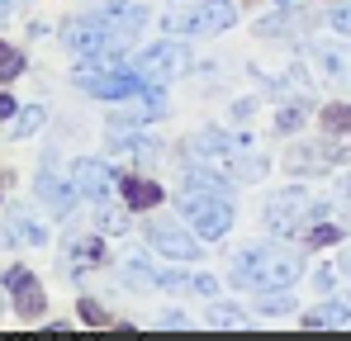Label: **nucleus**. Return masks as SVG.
I'll return each instance as SVG.
<instances>
[{
  "label": "nucleus",
  "mask_w": 351,
  "mask_h": 341,
  "mask_svg": "<svg viewBox=\"0 0 351 341\" xmlns=\"http://www.w3.org/2000/svg\"><path fill=\"white\" fill-rule=\"evenodd\" d=\"M228 280H233L237 289H261V294L290 289V284L299 280V256L285 251V247H247V251L233 256Z\"/></svg>",
  "instance_id": "nucleus-1"
},
{
  "label": "nucleus",
  "mask_w": 351,
  "mask_h": 341,
  "mask_svg": "<svg viewBox=\"0 0 351 341\" xmlns=\"http://www.w3.org/2000/svg\"><path fill=\"white\" fill-rule=\"evenodd\" d=\"M180 214L190 218V227H195L199 237H223V232L233 227V204H228V194L185 190V199H180Z\"/></svg>",
  "instance_id": "nucleus-2"
},
{
  "label": "nucleus",
  "mask_w": 351,
  "mask_h": 341,
  "mask_svg": "<svg viewBox=\"0 0 351 341\" xmlns=\"http://www.w3.org/2000/svg\"><path fill=\"white\" fill-rule=\"evenodd\" d=\"M233 19H237L233 0H204V5H195V10H185V14H171L167 29H171V34H190V38H209V34L233 29Z\"/></svg>",
  "instance_id": "nucleus-3"
},
{
  "label": "nucleus",
  "mask_w": 351,
  "mask_h": 341,
  "mask_svg": "<svg viewBox=\"0 0 351 341\" xmlns=\"http://www.w3.org/2000/svg\"><path fill=\"white\" fill-rule=\"evenodd\" d=\"M66 48L76 57H95V53H123V38L110 24V14H95V19H76L66 24Z\"/></svg>",
  "instance_id": "nucleus-4"
},
{
  "label": "nucleus",
  "mask_w": 351,
  "mask_h": 341,
  "mask_svg": "<svg viewBox=\"0 0 351 341\" xmlns=\"http://www.w3.org/2000/svg\"><path fill=\"white\" fill-rule=\"evenodd\" d=\"M138 71H143V76H152L157 86H162V81H176V76H185V71H190V53H185L180 43H157V48H147V53H143Z\"/></svg>",
  "instance_id": "nucleus-5"
},
{
  "label": "nucleus",
  "mask_w": 351,
  "mask_h": 341,
  "mask_svg": "<svg viewBox=\"0 0 351 341\" xmlns=\"http://www.w3.org/2000/svg\"><path fill=\"white\" fill-rule=\"evenodd\" d=\"M308 214H313L308 194H299V190H285V194H276V199H271V209H266V223H271V232L290 237V232L304 223Z\"/></svg>",
  "instance_id": "nucleus-6"
},
{
  "label": "nucleus",
  "mask_w": 351,
  "mask_h": 341,
  "mask_svg": "<svg viewBox=\"0 0 351 341\" xmlns=\"http://www.w3.org/2000/svg\"><path fill=\"white\" fill-rule=\"evenodd\" d=\"M71 185H76V194L95 199V204H110V194L119 190L114 170L105 166V162H76V175H71Z\"/></svg>",
  "instance_id": "nucleus-7"
},
{
  "label": "nucleus",
  "mask_w": 351,
  "mask_h": 341,
  "mask_svg": "<svg viewBox=\"0 0 351 341\" xmlns=\"http://www.w3.org/2000/svg\"><path fill=\"white\" fill-rule=\"evenodd\" d=\"M237 147H247V142L233 138V133H223V128H204V133L190 138V157H204V162H214V166H223Z\"/></svg>",
  "instance_id": "nucleus-8"
},
{
  "label": "nucleus",
  "mask_w": 351,
  "mask_h": 341,
  "mask_svg": "<svg viewBox=\"0 0 351 341\" xmlns=\"http://www.w3.org/2000/svg\"><path fill=\"white\" fill-rule=\"evenodd\" d=\"M147 237H152L157 251H167V256H176V261H195V256H199V242L185 237L180 227H152Z\"/></svg>",
  "instance_id": "nucleus-9"
},
{
  "label": "nucleus",
  "mask_w": 351,
  "mask_h": 341,
  "mask_svg": "<svg viewBox=\"0 0 351 341\" xmlns=\"http://www.w3.org/2000/svg\"><path fill=\"white\" fill-rule=\"evenodd\" d=\"M119 190H123V199H128L133 209H157V204H162V185H152V180H143V175H128Z\"/></svg>",
  "instance_id": "nucleus-10"
},
{
  "label": "nucleus",
  "mask_w": 351,
  "mask_h": 341,
  "mask_svg": "<svg viewBox=\"0 0 351 341\" xmlns=\"http://www.w3.org/2000/svg\"><path fill=\"white\" fill-rule=\"evenodd\" d=\"M347 323H351V299L323 303L318 313H304V327H347Z\"/></svg>",
  "instance_id": "nucleus-11"
},
{
  "label": "nucleus",
  "mask_w": 351,
  "mask_h": 341,
  "mask_svg": "<svg viewBox=\"0 0 351 341\" xmlns=\"http://www.w3.org/2000/svg\"><path fill=\"white\" fill-rule=\"evenodd\" d=\"M100 256H105L100 237H76V242H71V251H66L71 270H90V266H100Z\"/></svg>",
  "instance_id": "nucleus-12"
},
{
  "label": "nucleus",
  "mask_w": 351,
  "mask_h": 341,
  "mask_svg": "<svg viewBox=\"0 0 351 341\" xmlns=\"http://www.w3.org/2000/svg\"><path fill=\"white\" fill-rule=\"evenodd\" d=\"M38 194L48 199V209H53V214H66V209H71V190L62 185L53 170H43V175H38Z\"/></svg>",
  "instance_id": "nucleus-13"
},
{
  "label": "nucleus",
  "mask_w": 351,
  "mask_h": 341,
  "mask_svg": "<svg viewBox=\"0 0 351 341\" xmlns=\"http://www.w3.org/2000/svg\"><path fill=\"white\" fill-rule=\"evenodd\" d=\"M48 308V299H43V284L29 280L24 289H14V313H24V318H38Z\"/></svg>",
  "instance_id": "nucleus-14"
},
{
  "label": "nucleus",
  "mask_w": 351,
  "mask_h": 341,
  "mask_svg": "<svg viewBox=\"0 0 351 341\" xmlns=\"http://www.w3.org/2000/svg\"><path fill=\"white\" fill-rule=\"evenodd\" d=\"M185 190H204V194H228V180L223 175H209V170H185Z\"/></svg>",
  "instance_id": "nucleus-15"
},
{
  "label": "nucleus",
  "mask_w": 351,
  "mask_h": 341,
  "mask_svg": "<svg viewBox=\"0 0 351 341\" xmlns=\"http://www.w3.org/2000/svg\"><path fill=\"white\" fill-rule=\"evenodd\" d=\"M114 152L119 157H133V162H152L157 157V147L143 142V138H114Z\"/></svg>",
  "instance_id": "nucleus-16"
},
{
  "label": "nucleus",
  "mask_w": 351,
  "mask_h": 341,
  "mask_svg": "<svg viewBox=\"0 0 351 341\" xmlns=\"http://www.w3.org/2000/svg\"><path fill=\"white\" fill-rule=\"evenodd\" d=\"M10 232H14V242H29V247H43V223H34V218H14L10 223Z\"/></svg>",
  "instance_id": "nucleus-17"
},
{
  "label": "nucleus",
  "mask_w": 351,
  "mask_h": 341,
  "mask_svg": "<svg viewBox=\"0 0 351 341\" xmlns=\"http://www.w3.org/2000/svg\"><path fill=\"white\" fill-rule=\"evenodd\" d=\"M123 280L138 284V289H147V284H157V275H152V270H147L138 256H128V261H123Z\"/></svg>",
  "instance_id": "nucleus-18"
},
{
  "label": "nucleus",
  "mask_w": 351,
  "mask_h": 341,
  "mask_svg": "<svg viewBox=\"0 0 351 341\" xmlns=\"http://www.w3.org/2000/svg\"><path fill=\"white\" fill-rule=\"evenodd\" d=\"M323 123H328L332 133H351V105H328V110H323Z\"/></svg>",
  "instance_id": "nucleus-19"
},
{
  "label": "nucleus",
  "mask_w": 351,
  "mask_h": 341,
  "mask_svg": "<svg viewBox=\"0 0 351 341\" xmlns=\"http://www.w3.org/2000/svg\"><path fill=\"white\" fill-rule=\"evenodd\" d=\"M299 123H304V105H290V110H280V118H276L280 133H294Z\"/></svg>",
  "instance_id": "nucleus-20"
},
{
  "label": "nucleus",
  "mask_w": 351,
  "mask_h": 341,
  "mask_svg": "<svg viewBox=\"0 0 351 341\" xmlns=\"http://www.w3.org/2000/svg\"><path fill=\"white\" fill-rule=\"evenodd\" d=\"M29 280H34V270H24V266H10V270H5V280H0V284H5V289L14 294V289H24Z\"/></svg>",
  "instance_id": "nucleus-21"
},
{
  "label": "nucleus",
  "mask_w": 351,
  "mask_h": 341,
  "mask_svg": "<svg viewBox=\"0 0 351 341\" xmlns=\"http://www.w3.org/2000/svg\"><path fill=\"white\" fill-rule=\"evenodd\" d=\"M342 232L337 227H328V223H318V227H308V247H328V242H337Z\"/></svg>",
  "instance_id": "nucleus-22"
},
{
  "label": "nucleus",
  "mask_w": 351,
  "mask_h": 341,
  "mask_svg": "<svg viewBox=\"0 0 351 341\" xmlns=\"http://www.w3.org/2000/svg\"><path fill=\"white\" fill-rule=\"evenodd\" d=\"M38 123H43V110H24V114H19V123H14V133H19V138H29Z\"/></svg>",
  "instance_id": "nucleus-23"
},
{
  "label": "nucleus",
  "mask_w": 351,
  "mask_h": 341,
  "mask_svg": "<svg viewBox=\"0 0 351 341\" xmlns=\"http://www.w3.org/2000/svg\"><path fill=\"white\" fill-rule=\"evenodd\" d=\"M81 323H90V327H105V313H100V303H90V299H81Z\"/></svg>",
  "instance_id": "nucleus-24"
},
{
  "label": "nucleus",
  "mask_w": 351,
  "mask_h": 341,
  "mask_svg": "<svg viewBox=\"0 0 351 341\" xmlns=\"http://www.w3.org/2000/svg\"><path fill=\"white\" fill-rule=\"evenodd\" d=\"M19 71H24V57H19V53H5V57H0V81L19 76Z\"/></svg>",
  "instance_id": "nucleus-25"
},
{
  "label": "nucleus",
  "mask_w": 351,
  "mask_h": 341,
  "mask_svg": "<svg viewBox=\"0 0 351 341\" xmlns=\"http://www.w3.org/2000/svg\"><path fill=\"white\" fill-rule=\"evenodd\" d=\"M100 227H105V232H123V227H128V218H123V214H114V209H105V214H100Z\"/></svg>",
  "instance_id": "nucleus-26"
},
{
  "label": "nucleus",
  "mask_w": 351,
  "mask_h": 341,
  "mask_svg": "<svg viewBox=\"0 0 351 341\" xmlns=\"http://www.w3.org/2000/svg\"><path fill=\"white\" fill-rule=\"evenodd\" d=\"M261 313H271V318H276V313H294V299H285V294H280V299H266Z\"/></svg>",
  "instance_id": "nucleus-27"
},
{
  "label": "nucleus",
  "mask_w": 351,
  "mask_h": 341,
  "mask_svg": "<svg viewBox=\"0 0 351 341\" xmlns=\"http://www.w3.org/2000/svg\"><path fill=\"white\" fill-rule=\"evenodd\" d=\"M332 29H337V34H351V5L332 10Z\"/></svg>",
  "instance_id": "nucleus-28"
},
{
  "label": "nucleus",
  "mask_w": 351,
  "mask_h": 341,
  "mask_svg": "<svg viewBox=\"0 0 351 341\" xmlns=\"http://www.w3.org/2000/svg\"><path fill=\"white\" fill-rule=\"evenodd\" d=\"M214 323H219V327H237L242 318H237V308H214Z\"/></svg>",
  "instance_id": "nucleus-29"
},
{
  "label": "nucleus",
  "mask_w": 351,
  "mask_h": 341,
  "mask_svg": "<svg viewBox=\"0 0 351 341\" xmlns=\"http://www.w3.org/2000/svg\"><path fill=\"white\" fill-rule=\"evenodd\" d=\"M332 280H337V270H328V266H323V270H318V289H332Z\"/></svg>",
  "instance_id": "nucleus-30"
},
{
  "label": "nucleus",
  "mask_w": 351,
  "mask_h": 341,
  "mask_svg": "<svg viewBox=\"0 0 351 341\" xmlns=\"http://www.w3.org/2000/svg\"><path fill=\"white\" fill-rule=\"evenodd\" d=\"M0 118H14V100L10 95H0Z\"/></svg>",
  "instance_id": "nucleus-31"
},
{
  "label": "nucleus",
  "mask_w": 351,
  "mask_h": 341,
  "mask_svg": "<svg viewBox=\"0 0 351 341\" xmlns=\"http://www.w3.org/2000/svg\"><path fill=\"white\" fill-rule=\"evenodd\" d=\"M10 10H14V0H0V19H10Z\"/></svg>",
  "instance_id": "nucleus-32"
},
{
  "label": "nucleus",
  "mask_w": 351,
  "mask_h": 341,
  "mask_svg": "<svg viewBox=\"0 0 351 341\" xmlns=\"http://www.w3.org/2000/svg\"><path fill=\"white\" fill-rule=\"evenodd\" d=\"M276 5H280V10H285V5H294V0H276Z\"/></svg>",
  "instance_id": "nucleus-33"
},
{
  "label": "nucleus",
  "mask_w": 351,
  "mask_h": 341,
  "mask_svg": "<svg viewBox=\"0 0 351 341\" xmlns=\"http://www.w3.org/2000/svg\"><path fill=\"white\" fill-rule=\"evenodd\" d=\"M342 266H347V270H351V251H347V261H342Z\"/></svg>",
  "instance_id": "nucleus-34"
}]
</instances>
